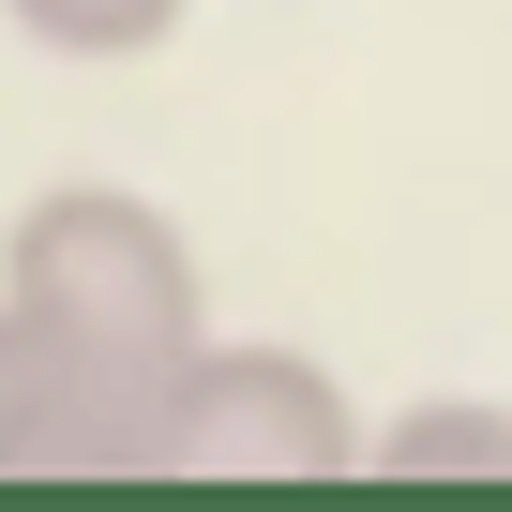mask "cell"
Instances as JSON below:
<instances>
[{
	"instance_id": "cell-1",
	"label": "cell",
	"mask_w": 512,
	"mask_h": 512,
	"mask_svg": "<svg viewBox=\"0 0 512 512\" xmlns=\"http://www.w3.org/2000/svg\"><path fill=\"white\" fill-rule=\"evenodd\" d=\"M0 302H31L46 332H76L106 377H136L151 407L196 377L211 347V287H196V241L121 196V181H46L16 226H0Z\"/></svg>"
},
{
	"instance_id": "cell-2",
	"label": "cell",
	"mask_w": 512,
	"mask_h": 512,
	"mask_svg": "<svg viewBox=\"0 0 512 512\" xmlns=\"http://www.w3.org/2000/svg\"><path fill=\"white\" fill-rule=\"evenodd\" d=\"M166 467L181 482H332V467H362V422H347L332 362L211 332L196 377L166 392Z\"/></svg>"
},
{
	"instance_id": "cell-3",
	"label": "cell",
	"mask_w": 512,
	"mask_h": 512,
	"mask_svg": "<svg viewBox=\"0 0 512 512\" xmlns=\"http://www.w3.org/2000/svg\"><path fill=\"white\" fill-rule=\"evenodd\" d=\"M151 467H166V407L31 302H0V482H151Z\"/></svg>"
},
{
	"instance_id": "cell-4",
	"label": "cell",
	"mask_w": 512,
	"mask_h": 512,
	"mask_svg": "<svg viewBox=\"0 0 512 512\" xmlns=\"http://www.w3.org/2000/svg\"><path fill=\"white\" fill-rule=\"evenodd\" d=\"M362 467H377V482H512V407H467V392L392 407V422L362 437Z\"/></svg>"
},
{
	"instance_id": "cell-5",
	"label": "cell",
	"mask_w": 512,
	"mask_h": 512,
	"mask_svg": "<svg viewBox=\"0 0 512 512\" xmlns=\"http://www.w3.org/2000/svg\"><path fill=\"white\" fill-rule=\"evenodd\" d=\"M0 16H16L46 61H151L196 0H0Z\"/></svg>"
}]
</instances>
